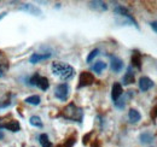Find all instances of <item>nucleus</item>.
Returning a JSON list of instances; mask_svg holds the SVG:
<instances>
[{
	"instance_id": "f257e3e1",
	"label": "nucleus",
	"mask_w": 157,
	"mask_h": 147,
	"mask_svg": "<svg viewBox=\"0 0 157 147\" xmlns=\"http://www.w3.org/2000/svg\"><path fill=\"white\" fill-rule=\"evenodd\" d=\"M52 73L55 76L59 77L63 81H69L74 77L75 75V70L71 65L67 64V63H62V62H55L52 63Z\"/></svg>"
},
{
	"instance_id": "f03ea898",
	"label": "nucleus",
	"mask_w": 157,
	"mask_h": 147,
	"mask_svg": "<svg viewBox=\"0 0 157 147\" xmlns=\"http://www.w3.org/2000/svg\"><path fill=\"white\" fill-rule=\"evenodd\" d=\"M62 116H63L65 119L81 123L82 119H83V111H82V109H80L78 106H76L74 103H70L69 105H67V106L63 109Z\"/></svg>"
},
{
	"instance_id": "7ed1b4c3",
	"label": "nucleus",
	"mask_w": 157,
	"mask_h": 147,
	"mask_svg": "<svg viewBox=\"0 0 157 147\" xmlns=\"http://www.w3.org/2000/svg\"><path fill=\"white\" fill-rule=\"evenodd\" d=\"M29 82H30L32 86L38 87V88H40L41 91H47L48 87H50V82H48L47 77H45V76H40L39 74H34V75L30 77Z\"/></svg>"
},
{
	"instance_id": "20e7f679",
	"label": "nucleus",
	"mask_w": 157,
	"mask_h": 147,
	"mask_svg": "<svg viewBox=\"0 0 157 147\" xmlns=\"http://www.w3.org/2000/svg\"><path fill=\"white\" fill-rule=\"evenodd\" d=\"M69 91L70 89H69L68 83H59L55 89V95L57 99L62 100V101H65L69 96Z\"/></svg>"
},
{
	"instance_id": "39448f33",
	"label": "nucleus",
	"mask_w": 157,
	"mask_h": 147,
	"mask_svg": "<svg viewBox=\"0 0 157 147\" xmlns=\"http://www.w3.org/2000/svg\"><path fill=\"white\" fill-rule=\"evenodd\" d=\"M115 13L116 15H118V16H121V17H124V18L127 19L128 22H131L134 27H137V28H139L137 24V21L133 18V16L129 13V11L124 7V6H121V5H118V6H116L115 7Z\"/></svg>"
},
{
	"instance_id": "423d86ee",
	"label": "nucleus",
	"mask_w": 157,
	"mask_h": 147,
	"mask_svg": "<svg viewBox=\"0 0 157 147\" xmlns=\"http://www.w3.org/2000/svg\"><path fill=\"white\" fill-rule=\"evenodd\" d=\"M94 82V76L88 71H83L80 74V78H78V88L81 87H87L93 85Z\"/></svg>"
},
{
	"instance_id": "0eeeda50",
	"label": "nucleus",
	"mask_w": 157,
	"mask_h": 147,
	"mask_svg": "<svg viewBox=\"0 0 157 147\" xmlns=\"http://www.w3.org/2000/svg\"><path fill=\"white\" fill-rule=\"evenodd\" d=\"M152 87H154V82H152L151 78H149L146 76H141L139 78V89L141 92H147Z\"/></svg>"
},
{
	"instance_id": "6e6552de",
	"label": "nucleus",
	"mask_w": 157,
	"mask_h": 147,
	"mask_svg": "<svg viewBox=\"0 0 157 147\" xmlns=\"http://www.w3.org/2000/svg\"><path fill=\"white\" fill-rule=\"evenodd\" d=\"M110 66L114 73H120L123 68V62L116 55H110Z\"/></svg>"
},
{
	"instance_id": "1a4fd4ad",
	"label": "nucleus",
	"mask_w": 157,
	"mask_h": 147,
	"mask_svg": "<svg viewBox=\"0 0 157 147\" xmlns=\"http://www.w3.org/2000/svg\"><path fill=\"white\" fill-rule=\"evenodd\" d=\"M122 94H123L122 85H121V83H118V82H115V83H114V86H113V89H111V98H113L114 103H115V101H117L118 99L122 96Z\"/></svg>"
},
{
	"instance_id": "9d476101",
	"label": "nucleus",
	"mask_w": 157,
	"mask_h": 147,
	"mask_svg": "<svg viewBox=\"0 0 157 147\" xmlns=\"http://www.w3.org/2000/svg\"><path fill=\"white\" fill-rule=\"evenodd\" d=\"M134 81H136V76H134V73H133V70H132V66H129V68L127 69V73L124 74V76H123V78H122V83H123L124 86H128V85L134 83Z\"/></svg>"
},
{
	"instance_id": "9b49d317",
	"label": "nucleus",
	"mask_w": 157,
	"mask_h": 147,
	"mask_svg": "<svg viewBox=\"0 0 157 147\" xmlns=\"http://www.w3.org/2000/svg\"><path fill=\"white\" fill-rule=\"evenodd\" d=\"M48 58H51V53H33L29 58V62L32 64H36L41 60H46Z\"/></svg>"
},
{
	"instance_id": "f8f14e48",
	"label": "nucleus",
	"mask_w": 157,
	"mask_h": 147,
	"mask_svg": "<svg viewBox=\"0 0 157 147\" xmlns=\"http://www.w3.org/2000/svg\"><path fill=\"white\" fill-rule=\"evenodd\" d=\"M20 9L23 10V11L30 12V13H33V15H35V16H40V15H41V10L38 9V7H35L34 5H30V4H24V5L20 6Z\"/></svg>"
},
{
	"instance_id": "ddd939ff",
	"label": "nucleus",
	"mask_w": 157,
	"mask_h": 147,
	"mask_svg": "<svg viewBox=\"0 0 157 147\" xmlns=\"http://www.w3.org/2000/svg\"><path fill=\"white\" fill-rule=\"evenodd\" d=\"M128 118H129L131 123H138L141 119V115L136 109H131V110L128 111Z\"/></svg>"
},
{
	"instance_id": "4468645a",
	"label": "nucleus",
	"mask_w": 157,
	"mask_h": 147,
	"mask_svg": "<svg viewBox=\"0 0 157 147\" xmlns=\"http://www.w3.org/2000/svg\"><path fill=\"white\" fill-rule=\"evenodd\" d=\"M90 7L93 10H98V11H106L108 10V5L104 1H91Z\"/></svg>"
},
{
	"instance_id": "2eb2a0df",
	"label": "nucleus",
	"mask_w": 157,
	"mask_h": 147,
	"mask_svg": "<svg viewBox=\"0 0 157 147\" xmlns=\"http://www.w3.org/2000/svg\"><path fill=\"white\" fill-rule=\"evenodd\" d=\"M4 128L9 129V130H11V131H18L21 129V126L20 123H18V121H16V119H11V121H9V122H6V124L4 126Z\"/></svg>"
},
{
	"instance_id": "dca6fc26",
	"label": "nucleus",
	"mask_w": 157,
	"mask_h": 147,
	"mask_svg": "<svg viewBox=\"0 0 157 147\" xmlns=\"http://www.w3.org/2000/svg\"><path fill=\"white\" fill-rule=\"evenodd\" d=\"M139 139H140V142L141 144H151L154 141V135L150 131H145V133L140 134Z\"/></svg>"
},
{
	"instance_id": "f3484780",
	"label": "nucleus",
	"mask_w": 157,
	"mask_h": 147,
	"mask_svg": "<svg viewBox=\"0 0 157 147\" xmlns=\"http://www.w3.org/2000/svg\"><path fill=\"white\" fill-rule=\"evenodd\" d=\"M105 69H106V63H104L103 60L96 62V63L93 64V66H92V70L97 74H101Z\"/></svg>"
},
{
	"instance_id": "a211bd4d",
	"label": "nucleus",
	"mask_w": 157,
	"mask_h": 147,
	"mask_svg": "<svg viewBox=\"0 0 157 147\" xmlns=\"http://www.w3.org/2000/svg\"><path fill=\"white\" fill-rule=\"evenodd\" d=\"M132 64L137 68V69H141V55L138 51H134L133 52V55H132Z\"/></svg>"
},
{
	"instance_id": "6ab92c4d",
	"label": "nucleus",
	"mask_w": 157,
	"mask_h": 147,
	"mask_svg": "<svg viewBox=\"0 0 157 147\" xmlns=\"http://www.w3.org/2000/svg\"><path fill=\"white\" fill-rule=\"evenodd\" d=\"M39 141L41 147H53L52 142L50 141V139L47 136V134H41L39 136Z\"/></svg>"
},
{
	"instance_id": "aec40b11",
	"label": "nucleus",
	"mask_w": 157,
	"mask_h": 147,
	"mask_svg": "<svg viewBox=\"0 0 157 147\" xmlns=\"http://www.w3.org/2000/svg\"><path fill=\"white\" fill-rule=\"evenodd\" d=\"M24 101L27 103V104H29V105H39L40 101H41V99H40L39 95H30V96H28V98H25L24 99Z\"/></svg>"
},
{
	"instance_id": "412c9836",
	"label": "nucleus",
	"mask_w": 157,
	"mask_h": 147,
	"mask_svg": "<svg viewBox=\"0 0 157 147\" xmlns=\"http://www.w3.org/2000/svg\"><path fill=\"white\" fill-rule=\"evenodd\" d=\"M9 64H7V59L5 58V55L0 53V77L4 75V71L7 69Z\"/></svg>"
},
{
	"instance_id": "4be33fe9",
	"label": "nucleus",
	"mask_w": 157,
	"mask_h": 147,
	"mask_svg": "<svg viewBox=\"0 0 157 147\" xmlns=\"http://www.w3.org/2000/svg\"><path fill=\"white\" fill-rule=\"evenodd\" d=\"M29 123L33 126V127H36V128H42V121L39 116H32L30 119H29Z\"/></svg>"
},
{
	"instance_id": "5701e85b",
	"label": "nucleus",
	"mask_w": 157,
	"mask_h": 147,
	"mask_svg": "<svg viewBox=\"0 0 157 147\" xmlns=\"http://www.w3.org/2000/svg\"><path fill=\"white\" fill-rule=\"evenodd\" d=\"M98 55H99V50H98V48L93 50V51H92V52L88 55V57H87V63H91V62H92V60H93V59H94V58H96V57H97Z\"/></svg>"
},
{
	"instance_id": "b1692460",
	"label": "nucleus",
	"mask_w": 157,
	"mask_h": 147,
	"mask_svg": "<svg viewBox=\"0 0 157 147\" xmlns=\"http://www.w3.org/2000/svg\"><path fill=\"white\" fill-rule=\"evenodd\" d=\"M150 27L152 28L154 32H156L157 33V22L156 21H155V22H150Z\"/></svg>"
},
{
	"instance_id": "393cba45",
	"label": "nucleus",
	"mask_w": 157,
	"mask_h": 147,
	"mask_svg": "<svg viewBox=\"0 0 157 147\" xmlns=\"http://www.w3.org/2000/svg\"><path fill=\"white\" fill-rule=\"evenodd\" d=\"M5 124H6V118L5 117H0V128H4Z\"/></svg>"
},
{
	"instance_id": "a878e982",
	"label": "nucleus",
	"mask_w": 157,
	"mask_h": 147,
	"mask_svg": "<svg viewBox=\"0 0 157 147\" xmlns=\"http://www.w3.org/2000/svg\"><path fill=\"white\" fill-rule=\"evenodd\" d=\"M2 138H4V134H2V133H1V130H0V140H1Z\"/></svg>"
},
{
	"instance_id": "bb28decb",
	"label": "nucleus",
	"mask_w": 157,
	"mask_h": 147,
	"mask_svg": "<svg viewBox=\"0 0 157 147\" xmlns=\"http://www.w3.org/2000/svg\"><path fill=\"white\" fill-rule=\"evenodd\" d=\"M5 15H6V13H5V12H4V13H0V19L2 18V17H4V16H5Z\"/></svg>"
}]
</instances>
